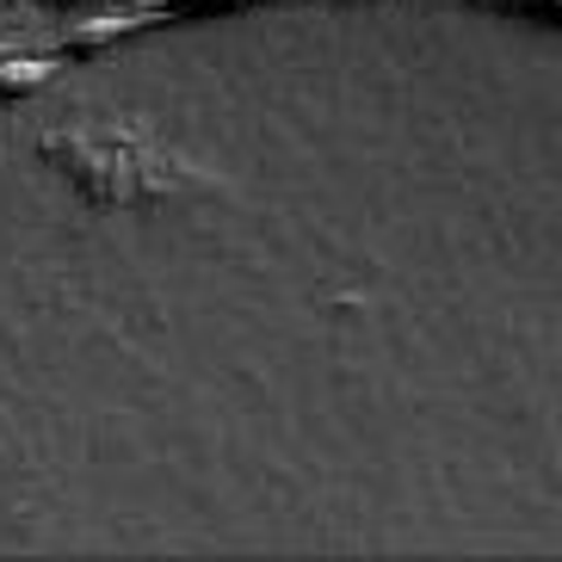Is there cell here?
<instances>
[{
	"mask_svg": "<svg viewBox=\"0 0 562 562\" xmlns=\"http://www.w3.org/2000/svg\"><path fill=\"white\" fill-rule=\"evenodd\" d=\"M167 7H211V0H167ZM216 7H223V0H216Z\"/></svg>",
	"mask_w": 562,
	"mask_h": 562,
	"instance_id": "obj_4",
	"label": "cell"
},
{
	"mask_svg": "<svg viewBox=\"0 0 562 562\" xmlns=\"http://www.w3.org/2000/svg\"><path fill=\"white\" fill-rule=\"evenodd\" d=\"M131 25H136V19H100V25H75V32L63 37V50H68V56H93L100 44H112V37L131 32Z\"/></svg>",
	"mask_w": 562,
	"mask_h": 562,
	"instance_id": "obj_3",
	"label": "cell"
},
{
	"mask_svg": "<svg viewBox=\"0 0 562 562\" xmlns=\"http://www.w3.org/2000/svg\"><path fill=\"white\" fill-rule=\"evenodd\" d=\"M56 7H75V0H56Z\"/></svg>",
	"mask_w": 562,
	"mask_h": 562,
	"instance_id": "obj_5",
	"label": "cell"
},
{
	"mask_svg": "<svg viewBox=\"0 0 562 562\" xmlns=\"http://www.w3.org/2000/svg\"><path fill=\"white\" fill-rule=\"evenodd\" d=\"M50 81V63L44 56H13V63H0V100H25L37 87Z\"/></svg>",
	"mask_w": 562,
	"mask_h": 562,
	"instance_id": "obj_2",
	"label": "cell"
},
{
	"mask_svg": "<svg viewBox=\"0 0 562 562\" xmlns=\"http://www.w3.org/2000/svg\"><path fill=\"white\" fill-rule=\"evenodd\" d=\"M37 155L93 204L167 199L186 180V167L173 155L149 149L136 131H112V124H93V131H44L37 136Z\"/></svg>",
	"mask_w": 562,
	"mask_h": 562,
	"instance_id": "obj_1",
	"label": "cell"
}]
</instances>
